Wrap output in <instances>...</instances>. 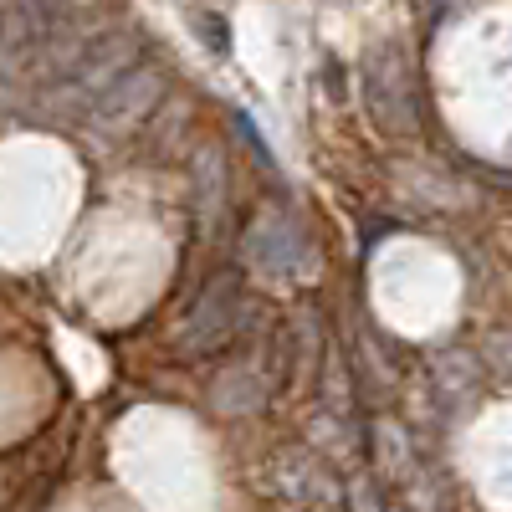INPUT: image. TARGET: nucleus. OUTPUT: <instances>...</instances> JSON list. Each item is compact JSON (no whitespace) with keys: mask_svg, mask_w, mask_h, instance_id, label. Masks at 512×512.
Instances as JSON below:
<instances>
[{"mask_svg":"<svg viewBox=\"0 0 512 512\" xmlns=\"http://www.w3.org/2000/svg\"><path fill=\"white\" fill-rule=\"evenodd\" d=\"M364 98H369V113L379 128L390 134H410L420 123L415 118V77H410V62L400 47H374L369 62H364Z\"/></svg>","mask_w":512,"mask_h":512,"instance_id":"f257e3e1","label":"nucleus"},{"mask_svg":"<svg viewBox=\"0 0 512 512\" xmlns=\"http://www.w3.org/2000/svg\"><path fill=\"white\" fill-rule=\"evenodd\" d=\"M164 98V72L139 62V67H128L113 88L93 103V128L98 134H128L144 113H154V103Z\"/></svg>","mask_w":512,"mask_h":512,"instance_id":"20e7f679","label":"nucleus"},{"mask_svg":"<svg viewBox=\"0 0 512 512\" xmlns=\"http://www.w3.org/2000/svg\"><path fill=\"white\" fill-rule=\"evenodd\" d=\"M128 67H134V36H108L103 47H93V57L72 72V93L98 103Z\"/></svg>","mask_w":512,"mask_h":512,"instance_id":"39448f33","label":"nucleus"},{"mask_svg":"<svg viewBox=\"0 0 512 512\" xmlns=\"http://www.w3.org/2000/svg\"><path fill=\"white\" fill-rule=\"evenodd\" d=\"M236 328H241V282H236V272H221L195 297V308L185 313L180 349L185 354H216Z\"/></svg>","mask_w":512,"mask_h":512,"instance_id":"f03ea898","label":"nucleus"},{"mask_svg":"<svg viewBox=\"0 0 512 512\" xmlns=\"http://www.w3.org/2000/svg\"><path fill=\"white\" fill-rule=\"evenodd\" d=\"M246 246H251V262L272 277H303V282L313 277V246L287 210H262Z\"/></svg>","mask_w":512,"mask_h":512,"instance_id":"7ed1b4c3","label":"nucleus"},{"mask_svg":"<svg viewBox=\"0 0 512 512\" xmlns=\"http://www.w3.org/2000/svg\"><path fill=\"white\" fill-rule=\"evenodd\" d=\"M210 395H216V405L226 410V415H241V410H256V405H262V384H256V374L251 369H226L221 379H216V390H210Z\"/></svg>","mask_w":512,"mask_h":512,"instance_id":"423d86ee","label":"nucleus"}]
</instances>
